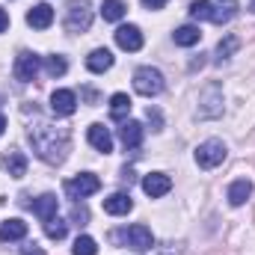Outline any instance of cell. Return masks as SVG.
Here are the masks:
<instances>
[{
    "label": "cell",
    "mask_w": 255,
    "mask_h": 255,
    "mask_svg": "<svg viewBox=\"0 0 255 255\" xmlns=\"http://www.w3.org/2000/svg\"><path fill=\"white\" fill-rule=\"evenodd\" d=\"M133 208V199L128 196V193H113V196H107L104 199V211L107 214H113V217H122Z\"/></svg>",
    "instance_id": "cell-17"
},
{
    "label": "cell",
    "mask_w": 255,
    "mask_h": 255,
    "mask_svg": "<svg viewBox=\"0 0 255 255\" xmlns=\"http://www.w3.org/2000/svg\"><path fill=\"white\" fill-rule=\"evenodd\" d=\"M3 130H6V116L0 113V133H3Z\"/></svg>",
    "instance_id": "cell-32"
},
{
    "label": "cell",
    "mask_w": 255,
    "mask_h": 255,
    "mask_svg": "<svg viewBox=\"0 0 255 255\" xmlns=\"http://www.w3.org/2000/svg\"><path fill=\"white\" fill-rule=\"evenodd\" d=\"M116 45L122 51H139L142 48V30L136 24H122L116 30Z\"/></svg>",
    "instance_id": "cell-9"
},
{
    "label": "cell",
    "mask_w": 255,
    "mask_h": 255,
    "mask_svg": "<svg viewBox=\"0 0 255 255\" xmlns=\"http://www.w3.org/2000/svg\"><path fill=\"white\" fill-rule=\"evenodd\" d=\"M119 139H122L125 148H136V145L142 142V125L133 122V119L122 122V128H119Z\"/></svg>",
    "instance_id": "cell-16"
},
{
    "label": "cell",
    "mask_w": 255,
    "mask_h": 255,
    "mask_svg": "<svg viewBox=\"0 0 255 255\" xmlns=\"http://www.w3.org/2000/svg\"><path fill=\"white\" fill-rule=\"evenodd\" d=\"M3 166H6V172H9L12 178H24V175H27V157H24L21 151H9L6 160H3Z\"/></svg>",
    "instance_id": "cell-21"
},
{
    "label": "cell",
    "mask_w": 255,
    "mask_h": 255,
    "mask_svg": "<svg viewBox=\"0 0 255 255\" xmlns=\"http://www.w3.org/2000/svg\"><path fill=\"white\" fill-rule=\"evenodd\" d=\"M101 15H104V21H122L125 18V3L122 0H104Z\"/></svg>",
    "instance_id": "cell-24"
},
{
    "label": "cell",
    "mask_w": 255,
    "mask_h": 255,
    "mask_svg": "<svg viewBox=\"0 0 255 255\" xmlns=\"http://www.w3.org/2000/svg\"><path fill=\"white\" fill-rule=\"evenodd\" d=\"M51 110H54L57 116H71V113L77 110V95H74L71 89H57V92L51 95Z\"/></svg>",
    "instance_id": "cell-11"
},
{
    "label": "cell",
    "mask_w": 255,
    "mask_h": 255,
    "mask_svg": "<svg viewBox=\"0 0 255 255\" xmlns=\"http://www.w3.org/2000/svg\"><path fill=\"white\" fill-rule=\"evenodd\" d=\"M86 139H89V145L92 148H98L101 154H110L113 151V136H110V130L104 125H89V130H86Z\"/></svg>",
    "instance_id": "cell-12"
},
{
    "label": "cell",
    "mask_w": 255,
    "mask_h": 255,
    "mask_svg": "<svg viewBox=\"0 0 255 255\" xmlns=\"http://www.w3.org/2000/svg\"><path fill=\"white\" fill-rule=\"evenodd\" d=\"M98 190H101V181L92 172H80V175H74V178L65 181V193L71 199H86V196H92V193H98Z\"/></svg>",
    "instance_id": "cell-6"
},
{
    "label": "cell",
    "mask_w": 255,
    "mask_h": 255,
    "mask_svg": "<svg viewBox=\"0 0 255 255\" xmlns=\"http://www.w3.org/2000/svg\"><path fill=\"white\" fill-rule=\"evenodd\" d=\"M45 71H48L51 77H63L65 71H68V63H65V57H60V54L48 57V60H45Z\"/></svg>",
    "instance_id": "cell-26"
},
{
    "label": "cell",
    "mask_w": 255,
    "mask_h": 255,
    "mask_svg": "<svg viewBox=\"0 0 255 255\" xmlns=\"http://www.w3.org/2000/svg\"><path fill=\"white\" fill-rule=\"evenodd\" d=\"M125 244L130 247V250H136V253H145V250H151L154 235H151V229H148V226L136 223V226H130V229L125 232Z\"/></svg>",
    "instance_id": "cell-8"
},
{
    "label": "cell",
    "mask_w": 255,
    "mask_h": 255,
    "mask_svg": "<svg viewBox=\"0 0 255 255\" xmlns=\"http://www.w3.org/2000/svg\"><path fill=\"white\" fill-rule=\"evenodd\" d=\"M39 68H42V57H36V54H30V51H21V54L15 57L12 74H15V80H21V83H30V80H36Z\"/></svg>",
    "instance_id": "cell-7"
},
{
    "label": "cell",
    "mask_w": 255,
    "mask_h": 255,
    "mask_svg": "<svg viewBox=\"0 0 255 255\" xmlns=\"http://www.w3.org/2000/svg\"><path fill=\"white\" fill-rule=\"evenodd\" d=\"M21 238H27V223L24 220H6L3 226H0V241H21Z\"/></svg>",
    "instance_id": "cell-19"
},
{
    "label": "cell",
    "mask_w": 255,
    "mask_h": 255,
    "mask_svg": "<svg viewBox=\"0 0 255 255\" xmlns=\"http://www.w3.org/2000/svg\"><path fill=\"white\" fill-rule=\"evenodd\" d=\"M57 208H60V202H57L54 193H45V196H39V199L33 202V214H36L42 223L54 220V217H57Z\"/></svg>",
    "instance_id": "cell-14"
},
{
    "label": "cell",
    "mask_w": 255,
    "mask_h": 255,
    "mask_svg": "<svg viewBox=\"0 0 255 255\" xmlns=\"http://www.w3.org/2000/svg\"><path fill=\"white\" fill-rule=\"evenodd\" d=\"M128 113H130V98H128L125 92H116V95L110 98V116H113L116 122H125Z\"/></svg>",
    "instance_id": "cell-23"
},
{
    "label": "cell",
    "mask_w": 255,
    "mask_h": 255,
    "mask_svg": "<svg viewBox=\"0 0 255 255\" xmlns=\"http://www.w3.org/2000/svg\"><path fill=\"white\" fill-rule=\"evenodd\" d=\"M166 3H169V0H142V6H145V9H163Z\"/></svg>",
    "instance_id": "cell-29"
},
{
    "label": "cell",
    "mask_w": 255,
    "mask_h": 255,
    "mask_svg": "<svg viewBox=\"0 0 255 255\" xmlns=\"http://www.w3.org/2000/svg\"><path fill=\"white\" fill-rule=\"evenodd\" d=\"M86 68L95 71V74H104L107 68H113V54L107 48H95L89 57H86Z\"/></svg>",
    "instance_id": "cell-15"
},
{
    "label": "cell",
    "mask_w": 255,
    "mask_h": 255,
    "mask_svg": "<svg viewBox=\"0 0 255 255\" xmlns=\"http://www.w3.org/2000/svg\"><path fill=\"white\" fill-rule=\"evenodd\" d=\"M133 89L145 98H154V95L163 92V74L151 65H142V68L133 71Z\"/></svg>",
    "instance_id": "cell-4"
},
{
    "label": "cell",
    "mask_w": 255,
    "mask_h": 255,
    "mask_svg": "<svg viewBox=\"0 0 255 255\" xmlns=\"http://www.w3.org/2000/svg\"><path fill=\"white\" fill-rule=\"evenodd\" d=\"M250 9H253V12H255V0H250Z\"/></svg>",
    "instance_id": "cell-33"
},
{
    "label": "cell",
    "mask_w": 255,
    "mask_h": 255,
    "mask_svg": "<svg viewBox=\"0 0 255 255\" xmlns=\"http://www.w3.org/2000/svg\"><path fill=\"white\" fill-rule=\"evenodd\" d=\"M9 27V15H6V9H0V33Z\"/></svg>",
    "instance_id": "cell-31"
},
{
    "label": "cell",
    "mask_w": 255,
    "mask_h": 255,
    "mask_svg": "<svg viewBox=\"0 0 255 255\" xmlns=\"http://www.w3.org/2000/svg\"><path fill=\"white\" fill-rule=\"evenodd\" d=\"M238 51H241V39H238L235 33H226V36L220 39V45H217V63H223V60L235 57Z\"/></svg>",
    "instance_id": "cell-20"
},
{
    "label": "cell",
    "mask_w": 255,
    "mask_h": 255,
    "mask_svg": "<svg viewBox=\"0 0 255 255\" xmlns=\"http://www.w3.org/2000/svg\"><path fill=\"white\" fill-rule=\"evenodd\" d=\"M65 232H68V223L60 220V217H54V220H48V223H45V235H48L51 241H63Z\"/></svg>",
    "instance_id": "cell-25"
},
{
    "label": "cell",
    "mask_w": 255,
    "mask_h": 255,
    "mask_svg": "<svg viewBox=\"0 0 255 255\" xmlns=\"http://www.w3.org/2000/svg\"><path fill=\"white\" fill-rule=\"evenodd\" d=\"M142 190L148 193L151 199H160V196H166V193L172 190V178L163 175V172H151V175L142 178Z\"/></svg>",
    "instance_id": "cell-10"
},
{
    "label": "cell",
    "mask_w": 255,
    "mask_h": 255,
    "mask_svg": "<svg viewBox=\"0 0 255 255\" xmlns=\"http://www.w3.org/2000/svg\"><path fill=\"white\" fill-rule=\"evenodd\" d=\"M27 24H30L33 30H48V27L54 24V9H51L48 3H36V6H30V12H27Z\"/></svg>",
    "instance_id": "cell-13"
},
{
    "label": "cell",
    "mask_w": 255,
    "mask_h": 255,
    "mask_svg": "<svg viewBox=\"0 0 255 255\" xmlns=\"http://www.w3.org/2000/svg\"><path fill=\"white\" fill-rule=\"evenodd\" d=\"M63 24L68 33H86L92 27V6L86 0H68Z\"/></svg>",
    "instance_id": "cell-3"
},
{
    "label": "cell",
    "mask_w": 255,
    "mask_h": 255,
    "mask_svg": "<svg viewBox=\"0 0 255 255\" xmlns=\"http://www.w3.org/2000/svg\"><path fill=\"white\" fill-rule=\"evenodd\" d=\"M238 3L226 0V3H214V0H193L190 3V15L196 21H214V24H226L229 18H235Z\"/></svg>",
    "instance_id": "cell-2"
},
{
    "label": "cell",
    "mask_w": 255,
    "mask_h": 255,
    "mask_svg": "<svg viewBox=\"0 0 255 255\" xmlns=\"http://www.w3.org/2000/svg\"><path fill=\"white\" fill-rule=\"evenodd\" d=\"M71 220H80V226L89 220V214H86V208H74V214H71Z\"/></svg>",
    "instance_id": "cell-28"
},
{
    "label": "cell",
    "mask_w": 255,
    "mask_h": 255,
    "mask_svg": "<svg viewBox=\"0 0 255 255\" xmlns=\"http://www.w3.org/2000/svg\"><path fill=\"white\" fill-rule=\"evenodd\" d=\"M172 39H175V45H181V48H193V45H199L202 33H199V27L184 24V27H178V30L172 33Z\"/></svg>",
    "instance_id": "cell-22"
},
{
    "label": "cell",
    "mask_w": 255,
    "mask_h": 255,
    "mask_svg": "<svg viewBox=\"0 0 255 255\" xmlns=\"http://www.w3.org/2000/svg\"><path fill=\"white\" fill-rule=\"evenodd\" d=\"M74 255H98V244L89 238V235H80L77 241H74Z\"/></svg>",
    "instance_id": "cell-27"
},
{
    "label": "cell",
    "mask_w": 255,
    "mask_h": 255,
    "mask_svg": "<svg viewBox=\"0 0 255 255\" xmlns=\"http://www.w3.org/2000/svg\"><path fill=\"white\" fill-rule=\"evenodd\" d=\"M27 136H30V145H33L36 157H42L45 163H63L65 160L68 142H71L68 128H60L54 122H45V119H36L30 125V130H27Z\"/></svg>",
    "instance_id": "cell-1"
},
{
    "label": "cell",
    "mask_w": 255,
    "mask_h": 255,
    "mask_svg": "<svg viewBox=\"0 0 255 255\" xmlns=\"http://www.w3.org/2000/svg\"><path fill=\"white\" fill-rule=\"evenodd\" d=\"M21 255H45V253H42V247H36V244H27V247L21 250Z\"/></svg>",
    "instance_id": "cell-30"
},
{
    "label": "cell",
    "mask_w": 255,
    "mask_h": 255,
    "mask_svg": "<svg viewBox=\"0 0 255 255\" xmlns=\"http://www.w3.org/2000/svg\"><path fill=\"white\" fill-rule=\"evenodd\" d=\"M250 196H253V181H247V178L232 181V187H229V202H232L235 208H241Z\"/></svg>",
    "instance_id": "cell-18"
},
{
    "label": "cell",
    "mask_w": 255,
    "mask_h": 255,
    "mask_svg": "<svg viewBox=\"0 0 255 255\" xmlns=\"http://www.w3.org/2000/svg\"><path fill=\"white\" fill-rule=\"evenodd\" d=\"M226 160V145H223V139H205V142H199V148H196V163L202 166V169H214V166H220Z\"/></svg>",
    "instance_id": "cell-5"
}]
</instances>
